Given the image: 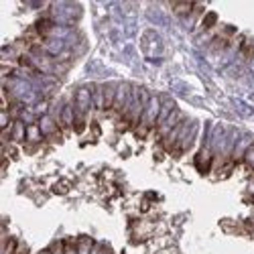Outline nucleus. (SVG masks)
<instances>
[{
	"label": "nucleus",
	"instance_id": "nucleus-1",
	"mask_svg": "<svg viewBox=\"0 0 254 254\" xmlns=\"http://www.w3.org/2000/svg\"><path fill=\"white\" fill-rule=\"evenodd\" d=\"M161 100L157 96H153L149 100V104H146V108H144V114L140 118V124L136 126L138 132L144 134L146 130H151V128H157V122H159V114H161Z\"/></svg>",
	"mask_w": 254,
	"mask_h": 254
},
{
	"label": "nucleus",
	"instance_id": "nucleus-2",
	"mask_svg": "<svg viewBox=\"0 0 254 254\" xmlns=\"http://www.w3.org/2000/svg\"><path fill=\"white\" fill-rule=\"evenodd\" d=\"M181 122H183V118H181V112H179V110L175 108V110H173L171 114L167 116V120H165V122H163V124L159 126V128H157L159 136H161V138H165V136H167L169 132H171V130L175 128V126H177V124H181Z\"/></svg>",
	"mask_w": 254,
	"mask_h": 254
},
{
	"label": "nucleus",
	"instance_id": "nucleus-3",
	"mask_svg": "<svg viewBox=\"0 0 254 254\" xmlns=\"http://www.w3.org/2000/svg\"><path fill=\"white\" fill-rule=\"evenodd\" d=\"M39 128H41V132H43V136H53V134H59L61 126L57 124V120L53 116L43 114L39 118Z\"/></svg>",
	"mask_w": 254,
	"mask_h": 254
},
{
	"label": "nucleus",
	"instance_id": "nucleus-4",
	"mask_svg": "<svg viewBox=\"0 0 254 254\" xmlns=\"http://www.w3.org/2000/svg\"><path fill=\"white\" fill-rule=\"evenodd\" d=\"M116 94H118V86H116V83H106V86H104V110L114 108Z\"/></svg>",
	"mask_w": 254,
	"mask_h": 254
},
{
	"label": "nucleus",
	"instance_id": "nucleus-5",
	"mask_svg": "<svg viewBox=\"0 0 254 254\" xmlns=\"http://www.w3.org/2000/svg\"><path fill=\"white\" fill-rule=\"evenodd\" d=\"M12 140L14 142H20V140H27V126L23 124V120L20 118H14L12 122Z\"/></svg>",
	"mask_w": 254,
	"mask_h": 254
},
{
	"label": "nucleus",
	"instance_id": "nucleus-6",
	"mask_svg": "<svg viewBox=\"0 0 254 254\" xmlns=\"http://www.w3.org/2000/svg\"><path fill=\"white\" fill-rule=\"evenodd\" d=\"M27 140H29L31 144H37V142L43 140V132H41L39 124H29V126H27Z\"/></svg>",
	"mask_w": 254,
	"mask_h": 254
},
{
	"label": "nucleus",
	"instance_id": "nucleus-7",
	"mask_svg": "<svg viewBox=\"0 0 254 254\" xmlns=\"http://www.w3.org/2000/svg\"><path fill=\"white\" fill-rule=\"evenodd\" d=\"M75 248H77V254H92L94 242H92V238H88V236H81V238L77 240Z\"/></svg>",
	"mask_w": 254,
	"mask_h": 254
},
{
	"label": "nucleus",
	"instance_id": "nucleus-8",
	"mask_svg": "<svg viewBox=\"0 0 254 254\" xmlns=\"http://www.w3.org/2000/svg\"><path fill=\"white\" fill-rule=\"evenodd\" d=\"M92 98H94V106H96V108L98 110H104V86H98L94 90Z\"/></svg>",
	"mask_w": 254,
	"mask_h": 254
},
{
	"label": "nucleus",
	"instance_id": "nucleus-9",
	"mask_svg": "<svg viewBox=\"0 0 254 254\" xmlns=\"http://www.w3.org/2000/svg\"><path fill=\"white\" fill-rule=\"evenodd\" d=\"M248 144H250L248 138H242V140L236 144V153H234V159H236V161H238V159H244V155H246V151H248Z\"/></svg>",
	"mask_w": 254,
	"mask_h": 254
},
{
	"label": "nucleus",
	"instance_id": "nucleus-10",
	"mask_svg": "<svg viewBox=\"0 0 254 254\" xmlns=\"http://www.w3.org/2000/svg\"><path fill=\"white\" fill-rule=\"evenodd\" d=\"M191 8H193V4H177V6H175V12H177V14H187Z\"/></svg>",
	"mask_w": 254,
	"mask_h": 254
},
{
	"label": "nucleus",
	"instance_id": "nucleus-11",
	"mask_svg": "<svg viewBox=\"0 0 254 254\" xmlns=\"http://www.w3.org/2000/svg\"><path fill=\"white\" fill-rule=\"evenodd\" d=\"M244 161L254 169V146H252V149H248L246 151V155H244Z\"/></svg>",
	"mask_w": 254,
	"mask_h": 254
},
{
	"label": "nucleus",
	"instance_id": "nucleus-12",
	"mask_svg": "<svg viewBox=\"0 0 254 254\" xmlns=\"http://www.w3.org/2000/svg\"><path fill=\"white\" fill-rule=\"evenodd\" d=\"M205 16H207V18L203 20V27L207 29V27H211V25H214V23H216V14H214V12H211V14H205Z\"/></svg>",
	"mask_w": 254,
	"mask_h": 254
},
{
	"label": "nucleus",
	"instance_id": "nucleus-13",
	"mask_svg": "<svg viewBox=\"0 0 254 254\" xmlns=\"http://www.w3.org/2000/svg\"><path fill=\"white\" fill-rule=\"evenodd\" d=\"M63 254H77V248H75V244H65V252H63Z\"/></svg>",
	"mask_w": 254,
	"mask_h": 254
},
{
	"label": "nucleus",
	"instance_id": "nucleus-14",
	"mask_svg": "<svg viewBox=\"0 0 254 254\" xmlns=\"http://www.w3.org/2000/svg\"><path fill=\"white\" fill-rule=\"evenodd\" d=\"M39 254H51V248H45V250H41Z\"/></svg>",
	"mask_w": 254,
	"mask_h": 254
},
{
	"label": "nucleus",
	"instance_id": "nucleus-15",
	"mask_svg": "<svg viewBox=\"0 0 254 254\" xmlns=\"http://www.w3.org/2000/svg\"><path fill=\"white\" fill-rule=\"evenodd\" d=\"M102 254H112V250H110V248H104V250H102Z\"/></svg>",
	"mask_w": 254,
	"mask_h": 254
},
{
	"label": "nucleus",
	"instance_id": "nucleus-16",
	"mask_svg": "<svg viewBox=\"0 0 254 254\" xmlns=\"http://www.w3.org/2000/svg\"><path fill=\"white\" fill-rule=\"evenodd\" d=\"M250 67H252V71H254V55H252V59H250Z\"/></svg>",
	"mask_w": 254,
	"mask_h": 254
}]
</instances>
